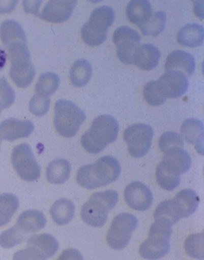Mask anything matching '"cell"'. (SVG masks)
<instances>
[{"mask_svg":"<svg viewBox=\"0 0 204 260\" xmlns=\"http://www.w3.org/2000/svg\"><path fill=\"white\" fill-rule=\"evenodd\" d=\"M121 170V165L116 158L104 156L94 165L80 167L77 172L76 181L80 186L89 190L103 187L118 179Z\"/></svg>","mask_w":204,"mask_h":260,"instance_id":"obj_1","label":"cell"},{"mask_svg":"<svg viewBox=\"0 0 204 260\" xmlns=\"http://www.w3.org/2000/svg\"><path fill=\"white\" fill-rule=\"evenodd\" d=\"M119 124L112 116L101 115L94 119L91 127L81 137V145L85 151L98 154L118 138Z\"/></svg>","mask_w":204,"mask_h":260,"instance_id":"obj_2","label":"cell"},{"mask_svg":"<svg viewBox=\"0 0 204 260\" xmlns=\"http://www.w3.org/2000/svg\"><path fill=\"white\" fill-rule=\"evenodd\" d=\"M8 58L11 61L10 77L17 86L26 88L34 81L35 68L31 62V55L27 42L19 41L6 47Z\"/></svg>","mask_w":204,"mask_h":260,"instance_id":"obj_3","label":"cell"},{"mask_svg":"<svg viewBox=\"0 0 204 260\" xmlns=\"http://www.w3.org/2000/svg\"><path fill=\"white\" fill-rule=\"evenodd\" d=\"M119 200L118 192L113 190L95 192L81 209V218L85 224L101 227L106 224L107 216Z\"/></svg>","mask_w":204,"mask_h":260,"instance_id":"obj_4","label":"cell"},{"mask_svg":"<svg viewBox=\"0 0 204 260\" xmlns=\"http://www.w3.org/2000/svg\"><path fill=\"white\" fill-rule=\"evenodd\" d=\"M115 18L112 7L101 6L92 12L89 21L81 28L83 41L90 46H98L107 40V30Z\"/></svg>","mask_w":204,"mask_h":260,"instance_id":"obj_5","label":"cell"},{"mask_svg":"<svg viewBox=\"0 0 204 260\" xmlns=\"http://www.w3.org/2000/svg\"><path fill=\"white\" fill-rule=\"evenodd\" d=\"M86 118L85 112L68 100H60L54 106V127L64 138H73Z\"/></svg>","mask_w":204,"mask_h":260,"instance_id":"obj_6","label":"cell"},{"mask_svg":"<svg viewBox=\"0 0 204 260\" xmlns=\"http://www.w3.org/2000/svg\"><path fill=\"white\" fill-rule=\"evenodd\" d=\"M172 225L163 222L156 220L150 228V237L140 245L139 252L146 259H158L168 254L170 245Z\"/></svg>","mask_w":204,"mask_h":260,"instance_id":"obj_7","label":"cell"},{"mask_svg":"<svg viewBox=\"0 0 204 260\" xmlns=\"http://www.w3.org/2000/svg\"><path fill=\"white\" fill-rule=\"evenodd\" d=\"M138 219L130 213H121L113 218L107 234V244L114 250H122L130 242L132 233L137 228Z\"/></svg>","mask_w":204,"mask_h":260,"instance_id":"obj_8","label":"cell"},{"mask_svg":"<svg viewBox=\"0 0 204 260\" xmlns=\"http://www.w3.org/2000/svg\"><path fill=\"white\" fill-rule=\"evenodd\" d=\"M12 162L18 176L24 181L33 182L40 178V165L31 146L25 143L17 145L12 153Z\"/></svg>","mask_w":204,"mask_h":260,"instance_id":"obj_9","label":"cell"},{"mask_svg":"<svg viewBox=\"0 0 204 260\" xmlns=\"http://www.w3.org/2000/svg\"><path fill=\"white\" fill-rule=\"evenodd\" d=\"M59 243L50 234H39L28 239L27 246L14 255V259H47L58 251Z\"/></svg>","mask_w":204,"mask_h":260,"instance_id":"obj_10","label":"cell"},{"mask_svg":"<svg viewBox=\"0 0 204 260\" xmlns=\"http://www.w3.org/2000/svg\"><path fill=\"white\" fill-rule=\"evenodd\" d=\"M154 130L146 124H135L128 126L124 132L123 138L128 144V151L132 157H141L150 151Z\"/></svg>","mask_w":204,"mask_h":260,"instance_id":"obj_11","label":"cell"},{"mask_svg":"<svg viewBox=\"0 0 204 260\" xmlns=\"http://www.w3.org/2000/svg\"><path fill=\"white\" fill-rule=\"evenodd\" d=\"M113 42L117 46V57L123 64H134V58L140 47V36L128 26H121L113 32Z\"/></svg>","mask_w":204,"mask_h":260,"instance_id":"obj_12","label":"cell"},{"mask_svg":"<svg viewBox=\"0 0 204 260\" xmlns=\"http://www.w3.org/2000/svg\"><path fill=\"white\" fill-rule=\"evenodd\" d=\"M156 83L166 100L182 97L189 88L188 77L180 72L174 71L166 72L156 80Z\"/></svg>","mask_w":204,"mask_h":260,"instance_id":"obj_13","label":"cell"},{"mask_svg":"<svg viewBox=\"0 0 204 260\" xmlns=\"http://www.w3.org/2000/svg\"><path fill=\"white\" fill-rule=\"evenodd\" d=\"M76 5V0H51L43 8L40 18L50 23H63L70 18Z\"/></svg>","mask_w":204,"mask_h":260,"instance_id":"obj_14","label":"cell"},{"mask_svg":"<svg viewBox=\"0 0 204 260\" xmlns=\"http://www.w3.org/2000/svg\"><path fill=\"white\" fill-rule=\"evenodd\" d=\"M126 202L132 209L144 212L152 206L153 194L150 188L140 182L130 183L124 191Z\"/></svg>","mask_w":204,"mask_h":260,"instance_id":"obj_15","label":"cell"},{"mask_svg":"<svg viewBox=\"0 0 204 260\" xmlns=\"http://www.w3.org/2000/svg\"><path fill=\"white\" fill-rule=\"evenodd\" d=\"M34 130V124L30 120L8 118L0 124V145L2 140L14 141L28 138Z\"/></svg>","mask_w":204,"mask_h":260,"instance_id":"obj_16","label":"cell"},{"mask_svg":"<svg viewBox=\"0 0 204 260\" xmlns=\"http://www.w3.org/2000/svg\"><path fill=\"white\" fill-rule=\"evenodd\" d=\"M190 155L183 149H173L164 152L163 159L160 165L168 173L180 176L187 173L191 167Z\"/></svg>","mask_w":204,"mask_h":260,"instance_id":"obj_17","label":"cell"},{"mask_svg":"<svg viewBox=\"0 0 204 260\" xmlns=\"http://www.w3.org/2000/svg\"><path fill=\"white\" fill-rule=\"evenodd\" d=\"M195 69V58L189 52L176 50L168 55L165 63L166 72L174 71L188 76L192 75Z\"/></svg>","mask_w":204,"mask_h":260,"instance_id":"obj_18","label":"cell"},{"mask_svg":"<svg viewBox=\"0 0 204 260\" xmlns=\"http://www.w3.org/2000/svg\"><path fill=\"white\" fill-rule=\"evenodd\" d=\"M203 124L197 118H188L181 127V136L187 142L194 145L199 153L203 152Z\"/></svg>","mask_w":204,"mask_h":260,"instance_id":"obj_19","label":"cell"},{"mask_svg":"<svg viewBox=\"0 0 204 260\" xmlns=\"http://www.w3.org/2000/svg\"><path fill=\"white\" fill-rule=\"evenodd\" d=\"M160 58L161 52L158 48L150 44H145L138 48L134 58V64L140 69L150 71L158 66Z\"/></svg>","mask_w":204,"mask_h":260,"instance_id":"obj_20","label":"cell"},{"mask_svg":"<svg viewBox=\"0 0 204 260\" xmlns=\"http://www.w3.org/2000/svg\"><path fill=\"white\" fill-rule=\"evenodd\" d=\"M126 13L129 21L140 26L152 16V6L147 0H133L128 3Z\"/></svg>","mask_w":204,"mask_h":260,"instance_id":"obj_21","label":"cell"},{"mask_svg":"<svg viewBox=\"0 0 204 260\" xmlns=\"http://www.w3.org/2000/svg\"><path fill=\"white\" fill-rule=\"evenodd\" d=\"M46 218L42 212L28 210L23 212L17 221V226L24 233H36L46 226Z\"/></svg>","mask_w":204,"mask_h":260,"instance_id":"obj_22","label":"cell"},{"mask_svg":"<svg viewBox=\"0 0 204 260\" xmlns=\"http://www.w3.org/2000/svg\"><path fill=\"white\" fill-rule=\"evenodd\" d=\"M71 170L68 161L63 158L55 159L46 167V179L49 183L54 185L64 184L70 177Z\"/></svg>","mask_w":204,"mask_h":260,"instance_id":"obj_23","label":"cell"},{"mask_svg":"<svg viewBox=\"0 0 204 260\" xmlns=\"http://www.w3.org/2000/svg\"><path fill=\"white\" fill-rule=\"evenodd\" d=\"M204 40L203 27L198 24L184 25L178 32L177 41L181 46L196 47L201 46Z\"/></svg>","mask_w":204,"mask_h":260,"instance_id":"obj_24","label":"cell"},{"mask_svg":"<svg viewBox=\"0 0 204 260\" xmlns=\"http://www.w3.org/2000/svg\"><path fill=\"white\" fill-rule=\"evenodd\" d=\"M174 201L180 212L182 218H183L191 216L196 211L200 199L195 191L191 189H184L177 193Z\"/></svg>","mask_w":204,"mask_h":260,"instance_id":"obj_25","label":"cell"},{"mask_svg":"<svg viewBox=\"0 0 204 260\" xmlns=\"http://www.w3.org/2000/svg\"><path fill=\"white\" fill-rule=\"evenodd\" d=\"M52 218L59 225H65L73 219L75 213V206L71 200L61 199L52 205L50 210Z\"/></svg>","mask_w":204,"mask_h":260,"instance_id":"obj_26","label":"cell"},{"mask_svg":"<svg viewBox=\"0 0 204 260\" xmlns=\"http://www.w3.org/2000/svg\"><path fill=\"white\" fill-rule=\"evenodd\" d=\"M0 39L6 47L19 41L27 42L21 24L14 20H6L2 23L0 26Z\"/></svg>","mask_w":204,"mask_h":260,"instance_id":"obj_27","label":"cell"},{"mask_svg":"<svg viewBox=\"0 0 204 260\" xmlns=\"http://www.w3.org/2000/svg\"><path fill=\"white\" fill-rule=\"evenodd\" d=\"M92 67L89 61L79 59L75 61L70 70V80L73 86L83 87L91 79Z\"/></svg>","mask_w":204,"mask_h":260,"instance_id":"obj_28","label":"cell"},{"mask_svg":"<svg viewBox=\"0 0 204 260\" xmlns=\"http://www.w3.org/2000/svg\"><path fill=\"white\" fill-rule=\"evenodd\" d=\"M154 218L156 220L163 221L170 225L177 223L182 218L174 200H165L156 207Z\"/></svg>","mask_w":204,"mask_h":260,"instance_id":"obj_29","label":"cell"},{"mask_svg":"<svg viewBox=\"0 0 204 260\" xmlns=\"http://www.w3.org/2000/svg\"><path fill=\"white\" fill-rule=\"evenodd\" d=\"M19 202L18 198L11 193L0 195V227L8 224L12 216L18 210Z\"/></svg>","mask_w":204,"mask_h":260,"instance_id":"obj_30","label":"cell"},{"mask_svg":"<svg viewBox=\"0 0 204 260\" xmlns=\"http://www.w3.org/2000/svg\"><path fill=\"white\" fill-rule=\"evenodd\" d=\"M60 82V78L56 73H43L35 85L37 95L50 98L51 95L57 91Z\"/></svg>","mask_w":204,"mask_h":260,"instance_id":"obj_31","label":"cell"},{"mask_svg":"<svg viewBox=\"0 0 204 260\" xmlns=\"http://www.w3.org/2000/svg\"><path fill=\"white\" fill-rule=\"evenodd\" d=\"M167 15L164 12H157L150 17L149 21L139 26L141 32L146 36L156 37L164 30Z\"/></svg>","mask_w":204,"mask_h":260,"instance_id":"obj_32","label":"cell"},{"mask_svg":"<svg viewBox=\"0 0 204 260\" xmlns=\"http://www.w3.org/2000/svg\"><path fill=\"white\" fill-rule=\"evenodd\" d=\"M203 233L191 234L188 237L184 244L187 254L194 258L203 259L204 257Z\"/></svg>","mask_w":204,"mask_h":260,"instance_id":"obj_33","label":"cell"},{"mask_svg":"<svg viewBox=\"0 0 204 260\" xmlns=\"http://www.w3.org/2000/svg\"><path fill=\"white\" fill-rule=\"evenodd\" d=\"M25 233L20 230L17 225L5 231L0 235V246L3 248H12L23 242Z\"/></svg>","mask_w":204,"mask_h":260,"instance_id":"obj_34","label":"cell"},{"mask_svg":"<svg viewBox=\"0 0 204 260\" xmlns=\"http://www.w3.org/2000/svg\"><path fill=\"white\" fill-rule=\"evenodd\" d=\"M156 180L162 189L173 191L180 184L181 177L168 173L159 164L156 168Z\"/></svg>","mask_w":204,"mask_h":260,"instance_id":"obj_35","label":"cell"},{"mask_svg":"<svg viewBox=\"0 0 204 260\" xmlns=\"http://www.w3.org/2000/svg\"><path fill=\"white\" fill-rule=\"evenodd\" d=\"M183 138L174 132L163 133L159 139V148L163 153L173 149H183Z\"/></svg>","mask_w":204,"mask_h":260,"instance_id":"obj_36","label":"cell"},{"mask_svg":"<svg viewBox=\"0 0 204 260\" xmlns=\"http://www.w3.org/2000/svg\"><path fill=\"white\" fill-rule=\"evenodd\" d=\"M143 96L147 103L153 106H162L167 100L160 91L156 80L149 82L144 86Z\"/></svg>","mask_w":204,"mask_h":260,"instance_id":"obj_37","label":"cell"},{"mask_svg":"<svg viewBox=\"0 0 204 260\" xmlns=\"http://www.w3.org/2000/svg\"><path fill=\"white\" fill-rule=\"evenodd\" d=\"M16 94L9 83L5 78H0V114L1 111L6 109L15 101Z\"/></svg>","mask_w":204,"mask_h":260,"instance_id":"obj_38","label":"cell"},{"mask_svg":"<svg viewBox=\"0 0 204 260\" xmlns=\"http://www.w3.org/2000/svg\"><path fill=\"white\" fill-rule=\"evenodd\" d=\"M49 107H50V98L43 97L37 94L32 98L29 103L30 112L37 117L46 115L48 112Z\"/></svg>","mask_w":204,"mask_h":260,"instance_id":"obj_39","label":"cell"},{"mask_svg":"<svg viewBox=\"0 0 204 260\" xmlns=\"http://www.w3.org/2000/svg\"><path fill=\"white\" fill-rule=\"evenodd\" d=\"M41 1H24V11L26 13L30 12L35 15L39 14V8H40V5H41Z\"/></svg>","mask_w":204,"mask_h":260,"instance_id":"obj_40","label":"cell"},{"mask_svg":"<svg viewBox=\"0 0 204 260\" xmlns=\"http://www.w3.org/2000/svg\"><path fill=\"white\" fill-rule=\"evenodd\" d=\"M60 259H83V257L77 250L67 249L61 254Z\"/></svg>","mask_w":204,"mask_h":260,"instance_id":"obj_41","label":"cell"},{"mask_svg":"<svg viewBox=\"0 0 204 260\" xmlns=\"http://www.w3.org/2000/svg\"><path fill=\"white\" fill-rule=\"evenodd\" d=\"M18 1H0V13H10L15 9Z\"/></svg>","mask_w":204,"mask_h":260,"instance_id":"obj_42","label":"cell"},{"mask_svg":"<svg viewBox=\"0 0 204 260\" xmlns=\"http://www.w3.org/2000/svg\"><path fill=\"white\" fill-rule=\"evenodd\" d=\"M8 56L6 54V52L4 51L3 49L0 48V71L3 69L6 64Z\"/></svg>","mask_w":204,"mask_h":260,"instance_id":"obj_43","label":"cell"}]
</instances>
